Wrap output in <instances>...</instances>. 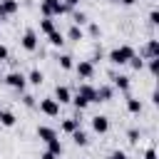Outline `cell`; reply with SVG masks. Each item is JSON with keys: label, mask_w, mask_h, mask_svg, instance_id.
Listing matches in <instances>:
<instances>
[{"label": "cell", "mask_w": 159, "mask_h": 159, "mask_svg": "<svg viewBox=\"0 0 159 159\" xmlns=\"http://www.w3.org/2000/svg\"><path fill=\"white\" fill-rule=\"evenodd\" d=\"M94 102V87L89 84V82H82V84H77V89H75V94H72V104H75V109H87L89 104Z\"/></svg>", "instance_id": "obj_1"}, {"label": "cell", "mask_w": 159, "mask_h": 159, "mask_svg": "<svg viewBox=\"0 0 159 159\" xmlns=\"http://www.w3.org/2000/svg\"><path fill=\"white\" fill-rule=\"evenodd\" d=\"M134 55H137V52H134V47H132V45H117V47H112V50H109L107 60H109V65L122 67V65H127Z\"/></svg>", "instance_id": "obj_2"}, {"label": "cell", "mask_w": 159, "mask_h": 159, "mask_svg": "<svg viewBox=\"0 0 159 159\" xmlns=\"http://www.w3.org/2000/svg\"><path fill=\"white\" fill-rule=\"evenodd\" d=\"M40 12H42V17H60L70 10L62 0H40Z\"/></svg>", "instance_id": "obj_3"}, {"label": "cell", "mask_w": 159, "mask_h": 159, "mask_svg": "<svg viewBox=\"0 0 159 159\" xmlns=\"http://www.w3.org/2000/svg\"><path fill=\"white\" fill-rule=\"evenodd\" d=\"M5 84L7 87H12V89H17L20 94L25 92V87H27V75H22L20 70H12V72H7L5 75Z\"/></svg>", "instance_id": "obj_4"}, {"label": "cell", "mask_w": 159, "mask_h": 159, "mask_svg": "<svg viewBox=\"0 0 159 159\" xmlns=\"http://www.w3.org/2000/svg\"><path fill=\"white\" fill-rule=\"evenodd\" d=\"M20 45H22V50H27V52H35V50L40 47V40H37V32H35L32 27H27V30L22 32V37H20Z\"/></svg>", "instance_id": "obj_5"}, {"label": "cell", "mask_w": 159, "mask_h": 159, "mask_svg": "<svg viewBox=\"0 0 159 159\" xmlns=\"http://www.w3.org/2000/svg\"><path fill=\"white\" fill-rule=\"evenodd\" d=\"M60 102H55L52 97H45V99H40L37 102V109L42 112V114H47V117H60Z\"/></svg>", "instance_id": "obj_6"}, {"label": "cell", "mask_w": 159, "mask_h": 159, "mask_svg": "<svg viewBox=\"0 0 159 159\" xmlns=\"http://www.w3.org/2000/svg\"><path fill=\"white\" fill-rule=\"evenodd\" d=\"M72 70L77 72L80 80H92V77H94V65H92L89 60H80V62H75Z\"/></svg>", "instance_id": "obj_7"}, {"label": "cell", "mask_w": 159, "mask_h": 159, "mask_svg": "<svg viewBox=\"0 0 159 159\" xmlns=\"http://www.w3.org/2000/svg\"><path fill=\"white\" fill-rule=\"evenodd\" d=\"M52 99H55V102H60V104H67V102H72V89H70L67 84H55Z\"/></svg>", "instance_id": "obj_8"}, {"label": "cell", "mask_w": 159, "mask_h": 159, "mask_svg": "<svg viewBox=\"0 0 159 159\" xmlns=\"http://www.w3.org/2000/svg\"><path fill=\"white\" fill-rule=\"evenodd\" d=\"M17 10H20V2L17 0H0V20L12 17Z\"/></svg>", "instance_id": "obj_9"}, {"label": "cell", "mask_w": 159, "mask_h": 159, "mask_svg": "<svg viewBox=\"0 0 159 159\" xmlns=\"http://www.w3.org/2000/svg\"><path fill=\"white\" fill-rule=\"evenodd\" d=\"M112 87L119 89V92H124V94H129V87H132L129 75H114V72H112Z\"/></svg>", "instance_id": "obj_10"}, {"label": "cell", "mask_w": 159, "mask_h": 159, "mask_svg": "<svg viewBox=\"0 0 159 159\" xmlns=\"http://www.w3.org/2000/svg\"><path fill=\"white\" fill-rule=\"evenodd\" d=\"M92 132L107 134V132H109V117H107V114H94V117H92Z\"/></svg>", "instance_id": "obj_11"}, {"label": "cell", "mask_w": 159, "mask_h": 159, "mask_svg": "<svg viewBox=\"0 0 159 159\" xmlns=\"http://www.w3.org/2000/svg\"><path fill=\"white\" fill-rule=\"evenodd\" d=\"M80 114H82V112L77 109L72 119H62V124H60V129H62L65 134H72L75 129H80V127H82V117H80Z\"/></svg>", "instance_id": "obj_12"}, {"label": "cell", "mask_w": 159, "mask_h": 159, "mask_svg": "<svg viewBox=\"0 0 159 159\" xmlns=\"http://www.w3.org/2000/svg\"><path fill=\"white\" fill-rule=\"evenodd\" d=\"M142 57H144V60L159 57V40H157V37H149V40H147V45H144V50H142Z\"/></svg>", "instance_id": "obj_13"}, {"label": "cell", "mask_w": 159, "mask_h": 159, "mask_svg": "<svg viewBox=\"0 0 159 159\" xmlns=\"http://www.w3.org/2000/svg\"><path fill=\"white\" fill-rule=\"evenodd\" d=\"M114 97V87L112 84H99L94 87V102H109Z\"/></svg>", "instance_id": "obj_14"}, {"label": "cell", "mask_w": 159, "mask_h": 159, "mask_svg": "<svg viewBox=\"0 0 159 159\" xmlns=\"http://www.w3.org/2000/svg\"><path fill=\"white\" fill-rule=\"evenodd\" d=\"M35 134H37V139H42L45 144H47L50 139H57V129H55V127H47V124H40V127L35 129Z\"/></svg>", "instance_id": "obj_15"}, {"label": "cell", "mask_w": 159, "mask_h": 159, "mask_svg": "<svg viewBox=\"0 0 159 159\" xmlns=\"http://www.w3.org/2000/svg\"><path fill=\"white\" fill-rule=\"evenodd\" d=\"M142 109H144L142 99H139V97H132V94H127V112H129V114H142Z\"/></svg>", "instance_id": "obj_16"}, {"label": "cell", "mask_w": 159, "mask_h": 159, "mask_svg": "<svg viewBox=\"0 0 159 159\" xmlns=\"http://www.w3.org/2000/svg\"><path fill=\"white\" fill-rule=\"evenodd\" d=\"M70 137H72V142H75L77 147H87V144H89V134H87L82 127H80V129H75Z\"/></svg>", "instance_id": "obj_17"}, {"label": "cell", "mask_w": 159, "mask_h": 159, "mask_svg": "<svg viewBox=\"0 0 159 159\" xmlns=\"http://www.w3.org/2000/svg\"><path fill=\"white\" fill-rule=\"evenodd\" d=\"M65 37H67L70 42H80V40H84V30H82V27H77V25H70Z\"/></svg>", "instance_id": "obj_18"}, {"label": "cell", "mask_w": 159, "mask_h": 159, "mask_svg": "<svg viewBox=\"0 0 159 159\" xmlns=\"http://www.w3.org/2000/svg\"><path fill=\"white\" fill-rule=\"evenodd\" d=\"M27 82H30L32 87H40V84L45 82V75H42V70H40V67L30 70V72H27Z\"/></svg>", "instance_id": "obj_19"}, {"label": "cell", "mask_w": 159, "mask_h": 159, "mask_svg": "<svg viewBox=\"0 0 159 159\" xmlns=\"http://www.w3.org/2000/svg\"><path fill=\"white\" fill-rule=\"evenodd\" d=\"M17 117L10 112V109H0V127H15Z\"/></svg>", "instance_id": "obj_20"}, {"label": "cell", "mask_w": 159, "mask_h": 159, "mask_svg": "<svg viewBox=\"0 0 159 159\" xmlns=\"http://www.w3.org/2000/svg\"><path fill=\"white\" fill-rule=\"evenodd\" d=\"M47 42H50L52 47H62V45H65L67 40H65V35H62L60 30H52V32L47 35Z\"/></svg>", "instance_id": "obj_21"}, {"label": "cell", "mask_w": 159, "mask_h": 159, "mask_svg": "<svg viewBox=\"0 0 159 159\" xmlns=\"http://www.w3.org/2000/svg\"><path fill=\"white\" fill-rule=\"evenodd\" d=\"M57 65H60L62 70H72V67H75V57L67 55V52H62V55H57Z\"/></svg>", "instance_id": "obj_22"}, {"label": "cell", "mask_w": 159, "mask_h": 159, "mask_svg": "<svg viewBox=\"0 0 159 159\" xmlns=\"http://www.w3.org/2000/svg\"><path fill=\"white\" fill-rule=\"evenodd\" d=\"M47 152H50V154H55V157H62L65 147H62L60 137H57V139H50V142H47Z\"/></svg>", "instance_id": "obj_23"}, {"label": "cell", "mask_w": 159, "mask_h": 159, "mask_svg": "<svg viewBox=\"0 0 159 159\" xmlns=\"http://www.w3.org/2000/svg\"><path fill=\"white\" fill-rule=\"evenodd\" d=\"M52 30H57V25H55V20H52V17H42V20H40V32H45V35H50Z\"/></svg>", "instance_id": "obj_24"}, {"label": "cell", "mask_w": 159, "mask_h": 159, "mask_svg": "<svg viewBox=\"0 0 159 159\" xmlns=\"http://www.w3.org/2000/svg\"><path fill=\"white\" fill-rule=\"evenodd\" d=\"M89 20H87V12H82V10H75L72 12V25H77V27H82V25H87Z\"/></svg>", "instance_id": "obj_25"}, {"label": "cell", "mask_w": 159, "mask_h": 159, "mask_svg": "<svg viewBox=\"0 0 159 159\" xmlns=\"http://www.w3.org/2000/svg\"><path fill=\"white\" fill-rule=\"evenodd\" d=\"M87 35H89L92 40H102V27H99L97 22H89V25H87Z\"/></svg>", "instance_id": "obj_26"}, {"label": "cell", "mask_w": 159, "mask_h": 159, "mask_svg": "<svg viewBox=\"0 0 159 159\" xmlns=\"http://www.w3.org/2000/svg\"><path fill=\"white\" fill-rule=\"evenodd\" d=\"M127 139H129V144H139V139H142V132H139L137 127H132V129H127Z\"/></svg>", "instance_id": "obj_27"}, {"label": "cell", "mask_w": 159, "mask_h": 159, "mask_svg": "<svg viewBox=\"0 0 159 159\" xmlns=\"http://www.w3.org/2000/svg\"><path fill=\"white\" fill-rule=\"evenodd\" d=\"M127 65H129L132 70H137V72H139V70L144 67V57H142V55H134V57H132V60H129Z\"/></svg>", "instance_id": "obj_28"}, {"label": "cell", "mask_w": 159, "mask_h": 159, "mask_svg": "<svg viewBox=\"0 0 159 159\" xmlns=\"http://www.w3.org/2000/svg\"><path fill=\"white\" fill-rule=\"evenodd\" d=\"M147 67H149L152 77H157V75H159V57H154V60H147Z\"/></svg>", "instance_id": "obj_29"}, {"label": "cell", "mask_w": 159, "mask_h": 159, "mask_svg": "<svg viewBox=\"0 0 159 159\" xmlns=\"http://www.w3.org/2000/svg\"><path fill=\"white\" fill-rule=\"evenodd\" d=\"M147 20H149V25H152V27H157V25H159V10L154 7V10L149 12V17H147Z\"/></svg>", "instance_id": "obj_30"}, {"label": "cell", "mask_w": 159, "mask_h": 159, "mask_svg": "<svg viewBox=\"0 0 159 159\" xmlns=\"http://www.w3.org/2000/svg\"><path fill=\"white\" fill-rule=\"evenodd\" d=\"M107 159H129V157H127V152L114 149V152H109V154H107Z\"/></svg>", "instance_id": "obj_31"}, {"label": "cell", "mask_w": 159, "mask_h": 159, "mask_svg": "<svg viewBox=\"0 0 159 159\" xmlns=\"http://www.w3.org/2000/svg\"><path fill=\"white\" fill-rule=\"evenodd\" d=\"M22 104H25V107H35L37 102H35V97H32V94H25V92H22Z\"/></svg>", "instance_id": "obj_32"}, {"label": "cell", "mask_w": 159, "mask_h": 159, "mask_svg": "<svg viewBox=\"0 0 159 159\" xmlns=\"http://www.w3.org/2000/svg\"><path fill=\"white\" fill-rule=\"evenodd\" d=\"M5 60H10V50L5 45H0V62H5Z\"/></svg>", "instance_id": "obj_33"}, {"label": "cell", "mask_w": 159, "mask_h": 159, "mask_svg": "<svg viewBox=\"0 0 159 159\" xmlns=\"http://www.w3.org/2000/svg\"><path fill=\"white\" fill-rule=\"evenodd\" d=\"M144 159H157V149H154V147H149V149L144 152Z\"/></svg>", "instance_id": "obj_34"}, {"label": "cell", "mask_w": 159, "mask_h": 159, "mask_svg": "<svg viewBox=\"0 0 159 159\" xmlns=\"http://www.w3.org/2000/svg\"><path fill=\"white\" fill-rule=\"evenodd\" d=\"M62 2L67 5V10H72V7H77V5L82 2V0H62Z\"/></svg>", "instance_id": "obj_35"}, {"label": "cell", "mask_w": 159, "mask_h": 159, "mask_svg": "<svg viewBox=\"0 0 159 159\" xmlns=\"http://www.w3.org/2000/svg\"><path fill=\"white\" fill-rule=\"evenodd\" d=\"M40 159H60V157H55V154H50V152H47V149H45V152H42V154H40Z\"/></svg>", "instance_id": "obj_36"}, {"label": "cell", "mask_w": 159, "mask_h": 159, "mask_svg": "<svg viewBox=\"0 0 159 159\" xmlns=\"http://www.w3.org/2000/svg\"><path fill=\"white\" fill-rule=\"evenodd\" d=\"M119 5H124V7H132V5H137V0H119Z\"/></svg>", "instance_id": "obj_37"}, {"label": "cell", "mask_w": 159, "mask_h": 159, "mask_svg": "<svg viewBox=\"0 0 159 159\" xmlns=\"http://www.w3.org/2000/svg\"><path fill=\"white\" fill-rule=\"evenodd\" d=\"M112 2H117V5H119V0H112Z\"/></svg>", "instance_id": "obj_38"}]
</instances>
